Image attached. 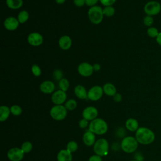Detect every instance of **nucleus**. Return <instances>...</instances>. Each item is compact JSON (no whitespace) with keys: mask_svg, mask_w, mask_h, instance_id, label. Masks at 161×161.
I'll return each mask as SVG.
<instances>
[{"mask_svg":"<svg viewBox=\"0 0 161 161\" xmlns=\"http://www.w3.org/2000/svg\"><path fill=\"white\" fill-rule=\"evenodd\" d=\"M74 92L77 97L80 99H85L87 98V91L82 85H77L74 89Z\"/></svg>","mask_w":161,"mask_h":161,"instance_id":"nucleus-17","label":"nucleus"},{"mask_svg":"<svg viewBox=\"0 0 161 161\" xmlns=\"http://www.w3.org/2000/svg\"><path fill=\"white\" fill-rule=\"evenodd\" d=\"M20 23H19L17 18L14 16H8L4 21V26L8 31L16 30Z\"/></svg>","mask_w":161,"mask_h":161,"instance_id":"nucleus-13","label":"nucleus"},{"mask_svg":"<svg viewBox=\"0 0 161 161\" xmlns=\"http://www.w3.org/2000/svg\"><path fill=\"white\" fill-rule=\"evenodd\" d=\"M153 21H154V19H153V16H148V15H146V16L143 18V25H144L145 26H147V27L152 26V25H153Z\"/></svg>","mask_w":161,"mask_h":161,"instance_id":"nucleus-33","label":"nucleus"},{"mask_svg":"<svg viewBox=\"0 0 161 161\" xmlns=\"http://www.w3.org/2000/svg\"><path fill=\"white\" fill-rule=\"evenodd\" d=\"M113 97V99L115 102H118V103L120 102L122 99V96H121V94H119V93L116 92Z\"/></svg>","mask_w":161,"mask_h":161,"instance_id":"nucleus-40","label":"nucleus"},{"mask_svg":"<svg viewBox=\"0 0 161 161\" xmlns=\"http://www.w3.org/2000/svg\"><path fill=\"white\" fill-rule=\"evenodd\" d=\"M135 160H136L137 161H143V160H144L143 155L140 152H138V153H135Z\"/></svg>","mask_w":161,"mask_h":161,"instance_id":"nucleus-41","label":"nucleus"},{"mask_svg":"<svg viewBox=\"0 0 161 161\" xmlns=\"http://www.w3.org/2000/svg\"><path fill=\"white\" fill-rule=\"evenodd\" d=\"M29 17V13L26 10H22L18 14L17 19L20 24H23L28 20Z\"/></svg>","mask_w":161,"mask_h":161,"instance_id":"nucleus-24","label":"nucleus"},{"mask_svg":"<svg viewBox=\"0 0 161 161\" xmlns=\"http://www.w3.org/2000/svg\"><path fill=\"white\" fill-rule=\"evenodd\" d=\"M125 126L130 131H136L139 128V123L135 118H129L126 121Z\"/></svg>","mask_w":161,"mask_h":161,"instance_id":"nucleus-21","label":"nucleus"},{"mask_svg":"<svg viewBox=\"0 0 161 161\" xmlns=\"http://www.w3.org/2000/svg\"><path fill=\"white\" fill-rule=\"evenodd\" d=\"M73 3L75 6L80 8L85 4V0H73Z\"/></svg>","mask_w":161,"mask_h":161,"instance_id":"nucleus-38","label":"nucleus"},{"mask_svg":"<svg viewBox=\"0 0 161 161\" xmlns=\"http://www.w3.org/2000/svg\"><path fill=\"white\" fill-rule=\"evenodd\" d=\"M89 123H88V120L83 118L82 119H80L79 122V125L80 126V128H85L88 126Z\"/></svg>","mask_w":161,"mask_h":161,"instance_id":"nucleus-37","label":"nucleus"},{"mask_svg":"<svg viewBox=\"0 0 161 161\" xmlns=\"http://www.w3.org/2000/svg\"><path fill=\"white\" fill-rule=\"evenodd\" d=\"M143 11L146 15L151 16L157 15L161 11V4L157 1H150L145 4Z\"/></svg>","mask_w":161,"mask_h":161,"instance_id":"nucleus-6","label":"nucleus"},{"mask_svg":"<svg viewBox=\"0 0 161 161\" xmlns=\"http://www.w3.org/2000/svg\"><path fill=\"white\" fill-rule=\"evenodd\" d=\"M104 93L108 96H113L116 93L115 86L111 82H106L103 86Z\"/></svg>","mask_w":161,"mask_h":161,"instance_id":"nucleus-20","label":"nucleus"},{"mask_svg":"<svg viewBox=\"0 0 161 161\" xmlns=\"http://www.w3.org/2000/svg\"><path fill=\"white\" fill-rule=\"evenodd\" d=\"M6 6L11 9L16 10L22 7L23 0H6Z\"/></svg>","mask_w":161,"mask_h":161,"instance_id":"nucleus-22","label":"nucleus"},{"mask_svg":"<svg viewBox=\"0 0 161 161\" xmlns=\"http://www.w3.org/2000/svg\"><path fill=\"white\" fill-rule=\"evenodd\" d=\"M24 152L19 148H12L7 153V156L11 161H21L24 156Z\"/></svg>","mask_w":161,"mask_h":161,"instance_id":"nucleus-12","label":"nucleus"},{"mask_svg":"<svg viewBox=\"0 0 161 161\" xmlns=\"http://www.w3.org/2000/svg\"><path fill=\"white\" fill-rule=\"evenodd\" d=\"M67 97L66 92L58 89L52 93L51 100L55 105H61L66 102Z\"/></svg>","mask_w":161,"mask_h":161,"instance_id":"nucleus-10","label":"nucleus"},{"mask_svg":"<svg viewBox=\"0 0 161 161\" xmlns=\"http://www.w3.org/2000/svg\"><path fill=\"white\" fill-rule=\"evenodd\" d=\"M130 161H137V160H130Z\"/></svg>","mask_w":161,"mask_h":161,"instance_id":"nucleus-45","label":"nucleus"},{"mask_svg":"<svg viewBox=\"0 0 161 161\" xmlns=\"http://www.w3.org/2000/svg\"><path fill=\"white\" fill-rule=\"evenodd\" d=\"M87 16L91 21L94 25L100 24L103 19L104 14L103 8L97 5L89 8L87 11Z\"/></svg>","mask_w":161,"mask_h":161,"instance_id":"nucleus-3","label":"nucleus"},{"mask_svg":"<svg viewBox=\"0 0 161 161\" xmlns=\"http://www.w3.org/2000/svg\"><path fill=\"white\" fill-rule=\"evenodd\" d=\"M11 113L10 108L5 105H2L0 106V121L1 122L6 121Z\"/></svg>","mask_w":161,"mask_h":161,"instance_id":"nucleus-23","label":"nucleus"},{"mask_svg":"<svg viewBox=\"0 0 161 161\" xmlns=\"http://www.w3.org/2000/svg\"><path fill=\"white\" fill-rule=\"evenodd\" d=\"M27 42L33 47H38L43 43V38L38 32H31L27 36Z\"/></svg>","mask_w":161,"mask_h":161,"instance_id":"nucleus-11","label":"nucleus"},{"mask_svg":"<svg viewBox=\"0 0 161 161\" xmlns=\"http://www.w3.org/2000/svg\"><path fill=\"white\" fill-rule=\"evenodd\" d=\"M135 138L138 143L142 145H150L152 143L155 139L154 132L147 127H139L135 131Z\"/></svg>","mask_w":161,"mask_h":161,"instance_id":"nucleus-1","label":"nucleus"},{"mask_svg":"<svg viewBox=\"0 0 161 161\" xmlns=\"http://www.w3.org/2000/svg\"><path fill=\"white\" fill-rule=\"evenodd\" d=\"M84 143L87 146H91L96 142L95 134L90 131H87L83 135Z\"/></svg>","mask_w":161,"mask_h":161,"instance_id":"nucleus-18","label":"nucleus"},{"mask_svg":"<svg viewBox=\"0 0 161 161\" xmlns=\"http://www.w3.org/2000/svg\"><path fill=\"white\" fill-rule=\"evenodd\" d=\"M32 147H33L32 143L31 142L27 141V142H25L24 143H23V144L21 145V148L24 152V153H29L31 150Z\"/></svg>","mask_w":161,"mask_h":161,"instance_id":"nucleus-34","label":"nucleus"},{"mask_svg":"<svg viewBox=\"0 0 161 161\" xmlns=\"http://www.w3.org/2000/svg\"><path fill=\"white\" fill-rule=\"evenodd\" d=\"M82 117L87 120H93L98 114L97 109L94 106H87L82 111Z\"/></svg>","mask_w":161,"mask_h":161,"instance_id":"nucleus-14","label":"nucleus"},{"mask_svg":"<svg viewBox=\"0 0 161 161\" xmlns=\"http://www.w3.org/2000/svg\"><path fill=\"white\" fill-rule=\"evenodd\" d=\"M93 150L96 155L99 156H105L108 154L109 150V144L104 138H100L96 141L93 145Z\"/></svg>","mask_w":161,"mask_h":161,"instance_id":"nucleus-5","label":"nucleus"},{"mask_svg":"<svg viewBox=\"0 0 161 161\" xmlns=\"http://www.w3.org/2000/svg\"><path fill=\"white\" fill-rule=\"evenodd\" d=\"M55 89V85L54 82L50 80H46L43 81L40 85V90L42 92L48 94L53 93Z\"/></svg>","mask_w":161,"mask_h":161,"instance_id":"nucleus-15","label":"nucleus"},{"mask_svg":"<svg viewBox=\"0 0 161 161\" xmlns=\"http://www.w3.org/2000/svg\"><path fill=\"white\" fill-rule=\"evenodd\" d=\"M77 148L78 145L74 141H70L67 145V150L70 153L75 152L77 150Z\"/></svg>","mask_w":161,"mask_h":161,"instance_id":"nucleus-31","label":"nucleus"},{"mask_svg":"<svg viewBox=\"0 0 161 161\" xmlns=\"http://www.w3.org/2000/svg\"><path fill=\"white\" fill-rule=\"evenodd\" d=\"M55 1L58 4H62L65 2L66 0H55Z\"/></svg>","mask_w":161,"mask_h":161,"instance_id":"nucleus-44","label":"nucleus"},{"mask_svg":"<svg viewBox=\"0 0 161 161\" xmlns=\"http://www.w3.org/2000/svg\"><path fill=\"white\" fill-rule=\"evenodd\" d=\"M67 109L65 106L61 105H55L53 106L50 111L51 117L55 120L60 121L65 118L67 116Z\"/></svg>","mask_w":161,"mask_h":161,"instance_id":"nucleus-7","label":"nucleus"},{"mask_svg":"<svg viewBox=\"0 0 161 161\" xmlns=\"http://www.w3.org/2000/svg\"><path fill=\"white\" fill-rule=\"evenodd\" d=\"M138 147V142L135 137L128 136L125 137L121 143L122 150L126 153H131L135 152Z\"/></svg>","mask_w":161,"mask_h":161,"instance_id":"nucleus-4","label":"nucleus"},{"mask_svg":"<svg viewBox=\"0 0 161 161\" xmlns=\"http://www.w3.org/2000/svg\"><path fill=\"white\" fill-rule=\"evenodd\" d=\"M93 65V69H94V71L96 72H98L101 70V65L99 64L96 63L92 65Z\"/></svg>","mask_w":161,"mask_h":161,"instance_id":"nucleus-42","label":"nucleus"},{"mask_svg":"<svg viewBox=\"0 0 161 161\" xmlns=\"http://www.w3.org/2000/svg\"><path fill=\"white\" fill-rule=\"evenodd\" d=\"M99 0H85V4L89 7H92L96 6Z\"/></svg>","mask_w":161,"mask_h":161,"instance_id":"nucleus-36","label":"nucleus"},{"mask_svg":"<svg viewBox=\"0 0 161 161\" xmlns=\"http://www.w3.org/2000/svg\"><path fill=\"white\" fill-rule=\"evenodd\" d=\"M65 107L67 110L73 111L77 107V102L74 99H70L65 103Z\"/></svg>","mask_w":161,"mask_h":161,"instance_id":"nucleus-27","label":"nucleus"},{"mask_svg":"<svg viewBox=\"0 0 161 161\" xmlns=\"http://www.w3.org/2000/svg\"><path fill=\"white\" fill-rule=\"evenodd\" d=\"M58 87L60 90L66 92L69 87L70 83L67 79L64 77L60 80H59L58 82Z\"/></svg>","mask_w":161,"mask_h":161,"instance_id":"nucleus-25","label":"nucleus"},{"mask_svg":"<svg viewBox=\"0 0 161 161\" xmlns=\"http://www.w3.org/2000/svg\"><path fill=\"white\" fill-rule=\"evenodd\" d=\"M58 43L59 47L62 50H67L70 48L72 44V41L70 36L65 35L60 37Z\"/></svg>","mask_w":161,"mask_h":161,"instance_id":"nucleus-16","label":"nucleus"},{"mask_svg":"<svg viewBox=\"0 0 161 161\" xmlns=\"http://www.w3.org/2000/svg\"><path fill=\"white\" fill-rule=\"evenodd\" d=\"M155 39H156L157 43L161 47V32H159L158 36Z\"/></svg>","mask_w":161,"mask_h":161,"instance_id":"nucleus-43","label":"nucleus"},{"mask_svg":"<svg viewBox=\"0 0 161 161\" xmlns=\"http://www.w3.org/2000/svg\"><path fill=\"white\" fill-rule=\"evenodd\" d=\"M147 33L148 35V36H150V38H156L159 33V31L157 28H155L154 26H150V27L148 28V29L147 30Z\"/></svg>","mask_w":161,"mask_h":161,"instance_id":"nucleus-28","label":"nucleus"},{"mask_svg":"<svg viewBox=\"0 0 161 161\" xmlns=\"http://www.w3.org/2000/svg\"><path fill=\"white\" fill-rule=\"evenodd\" d=\"M106 122L101 118H96L91 121L89 125V131L96 135H103L108 131Z\"/></svg>","mask_w":161,"mask_h":161,"instance_id":"nucleus-2","label":"nucleus"},{"mask_svg":"<svg viewBox=\"0 0 161 161\" xmlns=\"http://www.w3.org/2000/svg\"><path fill=\"white\" fill-rule=\"evenodd\" d=\"M52 77L54 80L58 82L62 78H64V74H63L62 70L59 69H55L52 73Z\"/></svg>","mask_w":161,"mask_h":161,"instance_id":"nucleus-29","label":"nucleus"},{"mask_svg":"<svg viewBox=\"0 0 161 161\" xmlns=\"http://www.w3.org/2000/svg\"><path fill=\"white\" fill-rule=\"evenodd\" d=\"M11 113H12L14 116H19L22 113V109L18 105H13L10 108Z\"/></svg>","mask_w":161,"mask_h":161,"instance_id":"nucleus-32","label":"nucleus"},{"mask_svg":"<svg viewBox=\"0 0 161 161\" xmlns=\"http://www.w3.org/2000/svg\"><path fill=\"white\" fill-rule=\"evenodd\" d=\"M103 11L104 16L111 17L115 13V8L113 6H104L103 8Z\"/></svg>","mask_w":161,"mask_h":161,"instance_id":"nucleus-26","label":"nucleus"},{"mask_svg":"<svg viewBox=\"0 0 161 161\" xmlns=\"http://www.w3.org/2000/svg\"><path fill=\"white\" fill-rule=\"evenodd\" d=\"M77 72L81 76L88 77L94 72L93 65L86 62H82L77 67Z\"/></svg>","mask_w":161,"mask_h":161,"instance_id":"nucleus-9","label":"nucleus"},{"mask_svg":"<svg viewBox=\"0 0 161 161\" xmlns=\"http://www.w3.org/2000/svg\"><path fill=\"white\" fill-rule=\"evenodd\" d=\"M89 161H102V158L98 155H94L89 157Z\"/></svg>","mask_w":161,"mask_h":161,"instance_id":"nucleus-39","label":"nucleus"},{"mask_svg":"<svg viewBox=\"0 0 161 161\" xmlns=\"http://www.w3.org/2000/svg\"><path fill=\"white\" fill-rule=\"evenodd\" d=\"M104 94L103 87L96 85L91 87L87 91V99L92 101H98Z\"/></svg>","mask_w":161,"mask_h":161,"instance_id":"nucleus-8","label":"nucleus"},{"mask_svg":"<svg viewBox=\"0 0 161 161\" xmlns=\"http://www.w3.org/2000/svg\"><path fill=\"white\" fill-rule=\"evenodd\" d=\"M31 71L32 74L35 77H39L42 74V69L37 64L32 65L31 67Z\"/></svg>","mask_w":161,"mask_h":161,"instance_id":"nucleus-30","label":"nucleus"},{"mask_svg":"<svg viewBox=\"0 0 161 161\" xmlns=\"http://www.w3.org/2000/svg\"><path fill=\"white\" fill-rule=\"evenodd\" d=\"M116 0H99V2L101 4L104 6H113V4L116 3Z\"/></svg>","mask_w":161,"mask_h":161,"instance_id":"nucleus-35","label":"nucleus"},{"mask_svg":"<svg viewBox=\"0 0 161 161\" xmlns=\"http://www.w3.org/2000/svg\"><path fill=\"white\" fill-rule=\"evenodd\" d=\"M57 161H72V156L67 149H63L58 152L57 156Z\"/></svg>","mask_w":161,"mask_h":161,"instance_id":"nucleus-19","label":"nucleus"}]
</instances>
